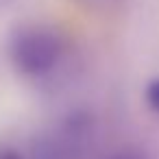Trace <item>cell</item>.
I'll use <instances>...</instances> for the list:
<instances>
[{"mask_svg":"<svg viewBox=\"0 0 159 159\" xmlns=\"http://www.w3.org/2000/svg\"><path fill=\"white\" fill-rule=\"evenodd\" d=\"M61 57L59 37L44 26H24L11 37V59L26 76L48 74Z\"/></svg>","mask_w":159,"mask_h":159,"instance_id":"cell-1","label":"cell"},{"mask_svg":"<svg viewBox=\"0 0 159 159\" xmlns=\"http://www.w3.org/2000/svg\"><path fill=\"white\" fill-rule=\"evenodd\" d=\"M146 102L150 105L152 111L159 113V79L148 83V87H146Z\"/></svg>","mask_w":159,"mask_h":159,"instance_id":"cell-2","label":"cell"},{"mask_svg":"<svg viewBox=\"0 0 159 159\" xmlns=\"http://www.w3.org/2000/svg\"><path fill=\"white\" fill-rule=\"evenodd\" d=\"M11 5H16V0H0V9H9Z\"/></svg>","mask_w":159,"mask_h":159,"instance_id":"cell-3","label":"cell"},{"mask_svg":"<svg viewBox=\"0 0 159 159\" xmlns=\"http://www.w3.org/2000/svg\"><path fill=\"white\" fill-rule=\"evenodd\" d=\"M116 159H135V157H126V155H124V157H116Z\"/></svg>","mask_w":159,"mask_h":159,"instance_id":"cell-4","label":"cell"}]
</instances>
